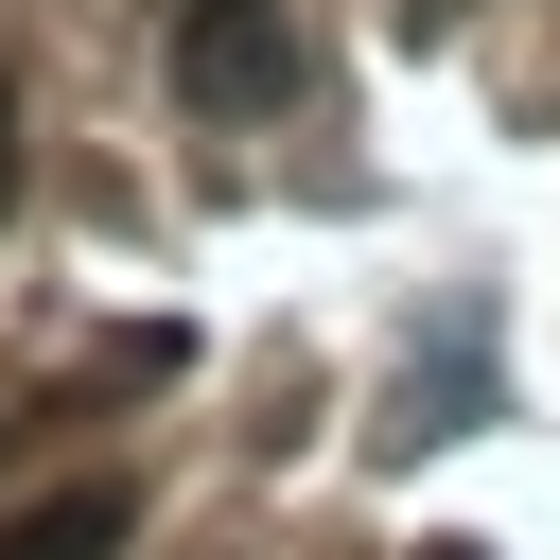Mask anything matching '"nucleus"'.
Listing matches in <instances>:
<instances>
[{
    "label": "nucleus",
    "instance_id": "obj_1",
    "mask_svg": "<svg viewBox=\"0 0 560 560\" xmlns=\"http://www.w3.org/2000/svg\"><path fill=\"white\" fill-rule=\"evenodd\" d=\"M158 70L192 122H262V105H298V18L280 0H158Z\"/></svg>",
    "mask_w": 560,
    "mask_h": 560
},
{
    "label": "nucleus",
    "instance_id": "obj_2",
    "mask_svg": "<svg viewBox=\"0 0 560 560\" xmlns=\"http://www.w3.org/2000/svg\"><path fill=\"white\" fill-rule=\"evenodd\" d=\"M472 420H490V350L438 332V350L402 368V402H385V455H438V438H472Z\"/></svg>",
    "mask_w": 560,
    "mask_h": 560
},
{
    "label": "nucleus",
    "instance_id": "obj_3",
    "mask_svg": "<svg viewBox=\"0 0 560 560\" xmlns=\"http://www.w3.org/2000/svg\"><path fill=\"white\" fill-rule=\"evenodd\" d=\"M140 542V490L122 472H88V490H35L18 525H0V560H122Z\"/></svg>",
    "mask_w": 560,
    "mask_h": 560
},
{
    "label": "nucleus",
    "instance_id": "obj_4",
    "mask_svg": "<svg viewBox=\"0 0 560 560\" xmlns=\"http://www.w3.org/2000/svg\"><path fill=\"white\" fill-rule=\"evenodd\" d=\"M0 210H18V70H0Z\"/></svg>",
    "mask_w": 560,
    "mask_h": 560
},
{
    "label": "nucleus",
    "instance_id": "obj_5",
    "mask_svg": "<svg viewBox=\"0 0 560 560\" xmlns=\"http://www.w3.org/2000/svg\"><path fill=\"white\" fill-rule=\"evenodd\" d=\"M420 560H490V542H420Z\"/></svg>",
    "mask_w": 560,
    "mask_h": 560
}]
</instances>
